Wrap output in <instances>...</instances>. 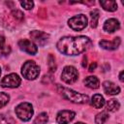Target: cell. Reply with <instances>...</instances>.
<instances>
[{
  "label": "cell",
  "mask_w": 124,
  "mask_h": 124,
  "mask_svg": "<svg viewBox=\"0 0 124 124\" xmlns=\"http://www.w3.org/2000/svg\"><path fill=\"white\" fill-rule=\"evenodd\" d=\"M91 44V40L85 36H66L57 42L56 47L65 55H78L88 49Z\"/></svg>",
  "instance_id": "obj_1"
},
{
  "label": "cell",
  "mask_w": 124,
  "mask_h": 124,
  "mask_svg": "<svg viewBox=\"0 0 124 124\" xmlns=\"http://www.w3.org/2000/svg\"><path fill=\"white\" fill-rule=\"evenodd\" d=\"M60 89V92L62 94V96L71 101L72 103H76V104H85L88 102L89 98L87 95L85 94H81V93H78L77 91H74L72 89H69V88H66V87H59Z\"/></svg>",
  "instance_id": "obj_2"
},
{
  "label": "cell",
  "mask_w": 124,
  "mask_h": 124,
  "mask_svg": "<svg viewBox=\"0 0 124 124\" xmlns=\"http://www.w3.org/2000/svg\"><path fill=\"white\" fill-rule=\"evenodd\" d=\"M21 74L26 79L33 80L38 78L40 74V67L31 60L26 61L21 67Z\"/></svg>",
  "instance_id": "obj_3"
},
{
  "label": "cell",
  "mask_w": 124,
  "mask_h": 124,
  "mask_svg": "<svg viewBox=\"0 0 124 124\" xmlns=\"http://www.w3.org/2000/svg\"><path fill=\"white\" fill-rule=\"evenodd\" d=\"M16 116L21 120V121H28L31 119L34 110H33V107L30 103L27 102H23L20 103L19 105H17L16 107Z\"/></svg>",
  "instance_id": "obj_4"
},
{
  "label": "cell",
  "mask_w": 124,
  "mask_h": 124,
  "mask_svg": "<svg viewBox=\"0 0 124 124\" xmlns=\"http://www.w3.org/2000/svg\"><path fill=\"white\" fill-rule=\"evenodd\" d=\"M69 26L75 31H81L87 25V17L84 15H78L68 20Z\"/></svg>",
  "instance_id": "obj_5"
},
{
  "label": "cell",
  "mask_w": 124,
  "mask_h": 124,
  "mask_svg": "<svg viewBox=\"0 0 124 124\" xmlns=\"http://www.w3.org/2000/svg\"><path fill=\"white\" fill-rule=\"evenodd\" d=\"M78 78V72L75 67L66 66L63 69L62 74H61V79L64 82H66L68 84L74 83L75 81H77Z\"/></svg>",
  "instance_id": "obj_6"
},
{
  "label": "cell",
  "mask_w": 124,
  "mask_h": 124,
  "mask_svg": "<svg viewBox=\"0 0 124 124\" xmlns=\"http://www.w3.org/2000/svg\"><path fill=\"white\" fill-rule=\"evenodd\" d=\"M21 82V79L20 78L18 77V75L15 74V73H12V74H9L7 76H5L1 82H0V85L2 87H8V88H16L17 86H19Z\"/></svg>",
  "instance_id": "obj_7"
},
{
  "label": "cell",
  "mask_w": 124,
  "mask_h": 124,
  "mask_svg": "<svg viewBox=\"0 0 124 124\" xmlns=\"http://www.w3.org/2000/svg\"><path fill=\"white\" fill-rule=\"evenodd\" d=\"M76 116V113L72 110L63 109L60 110L56 115V121L58 124H68L70 123Z\"/></svg>",
  "instance_id": "obj_8"
},
{
  "label": "cell",
  "mask_w": 124,
  "mask_h": 124,
  "mask_svg": "<svg viewBox=\"0 0 124 124\" xmlns=\"http://www.w3.org/2000/svg\"><path fill=\"white\" fill-rule=\"evenodd\" d=\"M18 46L21 50H23V51H25V52H27L31 55H35L38 51L37 46L33 42H31L29 40H26V39L20 40L18 42Z\"/></svg>",
  "instance_id": "obj_9"
},
{
  "label": "cell",
  "mask_w": 124,
  "mask_h": 124,
  "mask_svg": "<svg viewBox=\"0 0 124 124\" xmlns=\"http://www.w3.org/2000/svg\"><path fill=\"white\" fill-rule=\"evenodd\" d=\"M30 36L31 39L39 46H44L47 40H48V34L43 32V31H38V30H34L30 32Z\"/></svg>",
  "instance_id": "obj_10"
},
{
  "label": "cell",
  "mask_w": 124,
  "mask_h": 124,
  "mask_svg": "<svg viewBox=\"0 0 124 124\" xmlns=\"http://www.w3.org/2000/svg\"><path fill=\"white\" fill-rule=\"evenodd\" d=\"M120 43H121V40L119 37H116L114 38L112 41H106V40H102L100 41L99 45L101 47L105 48V49H108V50H113V49H116L119 46H120Z\"/></svg>",
  "instance_id": "obj_11"
},
{
  "label": "cell",
  "mask_w": 124,
  "mask_h": 124,
  "mask_svg": "<svg viewBox=\"0 0 124 124\" xmlns=\"http://www.w3.org/2000/svg\"><path fill=\"white\" fill-rule=\"evenodd\" d=\"M120 28V23L115 18H108L104 23V30L108 33H113Z\"/></svg>",
  "instance_id": "obj_12"
},
{
  "label": "cell",
  "mask_w": 124,
  "mask_h": 124,
  "mask_svg": "<svg viewBox=\"0 0 124 124\" xmlns=\"http://www.w3.org/2000/svg\"><path fill=\"white\" fill-rule=\"evenodd\" d=\"M103 88L105 93L108 95H117L120 93V87L108 80H106L103 83Z\"/></svg>",
  "instance_id": "obj_13"
},
{
  "label": "cell",
  "mask_w": 124,
  "mask_h": 124,
  "mask_svg": "<svg viewBox=\"0 0 124 124\" xmlns=\"http://www.w3.org/2000/svg\"><path fill=\"white\" fill-rule=\"evenodd\" d=\"M83 82H84L85 86H87L91 89H97V88H99V85H100V81H99L98 78H96L95 76H89V77L85 78Z\"/></svg>",
  "instance_id": "obj_14"
},
{
  "label": "cell",
  "mask_w": 124,
  "mask_h": 124,
  "mask_svg": "<svg viewBox=\"0 0 124 124\" xmlns=\"http://www.w3.org/2000/svg\"><path fill=\"white\" fill-rule=\"evenodd\" d=\"M105 105V99L101 94H95L93 95L91 99V106L95 108H101Z\"/></svg>",
  "instance_id": "obj_15"
},
{
  "label": "cell",
  "mask_w": 124,
  "mask_h": 124,
  "mask_svg": "<svg viewBox=\"0 0 124 124\" xmlns=\"http://www.w3.org/2000/svg\"><path fill=\"white\" fill-rule=\"evenodd\" d=\"M100 5L103 7L104 10L108 12H114L117 9V4L113 0H106V1H100Z\"/></svg>",
  "instance_id": "obj_16"
},
{
  "label": "cell",
  "mask_w": 124,
  "mask_h": 124,
  "mask_svg": "<svg viewBox=\"0 0 124 124\" xmlns=\"http://www.w3.org/2000/svg\"><path fill=\"white\" fill-rule=\"evenodd\" d=\"M120 108V104L116 99H110L107 103V109L108 111H116Z\"/></svg>",
  "instance_id": "obj_17"
},
{
  "label": "cell",
  "mask_w": 124,
  "mask_h": 124,
  "mask_svg": "<svg viewBox=\"0 0 124 124\" xmlns=\"http://www.w3.org/2000/svg\"><path fill=\"white\" fill-rule=\"evenodd\" d=\"M90 16H91V27L92 28L97 27L98 20H99V17H100V12L95 9V10L90 12Z\"/></svg>",
  "instance_id": "obj_18"
},
{
  "label": "cell",
  "mask_w": 124,
  "mask_h": 124,
  "mask_svg": "<svg viewBox=\"0 0 124 124\" xmlns=\"http://www.w3.org/2000/svg\"><path fill=\"white\" fill-rule=\"evenodd\" d=\"M48 120V116L46 112H42L40 114H38V116L34 119L33 124H46Z\"/></svg>",
  "instance_id": "obj_19"
},
{
  "label": "cell",
  "mask_w": 124,
  "mask_h": 124,
  "mask_svg": "<svg viewBox=\"0 0 124 124\" xmlns=\"http://www.w3.org/2000/svg\"><path fill=\"white\" fill-rule=\"evenodd\" d=\"M108 119V114L105 111H102L96 115L95 122H96V124H104Z\"/></svg>",
  "instance_id": "obj_20"
},
{
  "label": "cell",
  "mask_w": 124,
  "mask_h": 124,
  "mask_svg": "<svg viewBox=\"0 0 124 124\" xmlns=\"http://www.w3.org/2000/svg\"><path fill=\"white\" fill-rule=\"evenodd\" d=\"M47 66L51 73L56 71V64H55V58L52 54H48L47 56Z\"/></svg>",
  "instance_id": "obj_21"
},
{
  "label": "cell",
  "mask_w": 124,
  "mask_h": 124,
  "mask_svg": "<svg viewBox=\"0 0 124 124\" xmlns=\"http://www.w3.org/2000/svg\"><path fill=\"white\" fill-rule=\"evenodd\" d=\"M10 100V96L4 92H0V108L5 107Z\"/></svg>",
  "instance_id": "obj_22"
},
{
  "label": "cell",
  "mask_w": 124,
  "mask_h": 124,
  "mask_svg": "<svg viewBox=\"0 0 124 124\" xmlns=\"http://www.w3.org/2000/svg\"><path fill=\"white\" fill-rule=\"evenodd\" d=\"M20 5L26 10H31L34 6V2L33 1H21Z\"/></svg>",
  "instance_id": "obj_23"
},
{
  "label": "cell",
  "mask_w": 124,
  "mask_h": 124,
  "mask_svg": "<svg viewBox=\"0 0 124 124\" xmlns=\"http://www.w3.org/2000/svg\"><path fill=\"white\" fill-rule=\"evenodd\" d=\"M12 14H13V16H14L16 19H18V20H22V19H23V14H22L20 11H18V10H14V11L12 12Z\"/></svg>",
  "instance_id": "obj_24"
},
{
  "label": "cell",
  "mask_w": 124,
  "mask_h": 124,
  "mask_svg": "<svg viewBox=\"0 0 124 124\" xmlns=\"http://www.w3.org/2000/svg\"><path fill=\"white\" fill-rule=\"evenodd\" d=\"M0 124H12V122H10L7 117L0 114Z\"/></svg>",
  "instance_id": "obj_25"
},
{
  "label": "cell",
  "mask_w": 124,
  "mask_h": 124,
  "mask_svg": "<svg viewBox=\"0 0 124 124\" xmlns=\"http://www.w3.org/2000/svg\"><path fill=\"white\" fill-rule=\"evenodd\" d=\"M4 45H5V38L3 36H0V50L4 47Z\"/></svg>",
  "instance_id": "obj_26"
},
{
  "label": "cell",
  "mask_w": 124,
  "mask_h": 124,
  "mask_svg": "<svg viewBox=\"0 0 124 124\" xmlns=\"http://www.w3.org/2000/svg\"><path fill=\"white\" fill-rule=\"evenodd\" d=\"M96 67H97V63L96 62H92L91 65H90V67H89V71L90 72H93L96 69Z\"/></svg>",
  "instance_id": "obj_27"
},
{
  "label": "cell",
  "mask_w": 124,
  "mask_h": 124,
  "mask_svg": "<svg viewBox=\"0 0 124 124\" xmlns=\"http://www.w3.org/2000/svg\"><path fill=\"white\" fill-rule=\"evenodd\" d=\"M123 74H124L123 71H121L120 74H119V79H120V81H123V80H124V78H123Z\"/></svg>",
  "instance_id": "obj_28"
},
{
  "label": "cell",
  "mask_w": 124,
  "mask_h": 124,
  "mask_svg": "<svg viewBox=\"0 0 124 124\" xmlns=\"http://www.w3.org/2000/svg\"><path fill=\"white\" fill-rule=\"evenodd\" d=\"M86 60H87V59H86V57H84V58H83V62H82V67H85V66L87 65Z\"/></svg>",
  "instance_id": "obj_29"
},
{
  "label": "cell",
  "mask_w": 124,
  "mask_h": 124,
  "mask_svg": "<svg viewBox=\"0 0 124 124\" xmlns=\"http://www.w3.org/2000/svg\"><path fill=\"white\" fill-rule=\"evenodd\" d=\"M76 124H84V123H82V122H77Z\"/></svg>",
  "instance_id": "obj_30"
},
{
  "label": "cell",
  "mask_w": 124,
  "mask_h": 124,
  "mask_svg": "<svg viewBox=\"0 0 124 124\" xmlns=\"http://www.w3.org/2000/svg\"><path fill=\"white\" fill-rule=\"evenodd\" d=\"M0 76H1V68H0Z\"/></svg>",
  "instance_id": "obj_31"
}]
</instances>
